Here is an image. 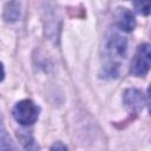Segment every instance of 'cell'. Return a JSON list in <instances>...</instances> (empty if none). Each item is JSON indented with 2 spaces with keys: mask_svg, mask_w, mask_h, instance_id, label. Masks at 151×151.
Masks as SVG:
<instances>
[{
  "mask_svg": "<svg viewBox=\"0 0 151 151\" xmlns=\"http://www.w3.org/2000/svg\"><path fill=\"white\" fill-rule=\"evenodd\" d=\"M107 55L110 57V63L105 67V73L111 77H116L118 74V66L119 64L117 60L124 59L127 51V41L124 37L119 34H113L107 44H106Z\"/></svg>",
  "mask_w": 151,
  "mask_h": 151,
  "instance_id": "1",
  "label": "cell"
},
{
  "mask_svg": "<svg viewBox=\"0 0 151 151\" xmlns=\"http://www.w3.org/2000/svg\"><path fill=\"white\" fill-rule=\"evenodd\" d=\"M123 99H124V104L126 109L133 113H138L145 104L143 93L137 88H127L124 92Z\"/></svg>",
  "mask_w": 151,
  "mask_h": 151,
  "instance_id": "4",
  "label": "cell"
},
{
  "mask_svg": "<svg viewBox=\"0 0 151 151\" xmlns=\"http://www.w3.org/2000/svg\"><path fill=\"white\" fill-rule=\"evenodd\" d=\"M13 117L24 126L32 125L39 117V107L28 99L19 101L13 109Z\"/></svg>",
  "mask_w": 151,
  "mask_h": 151,
  "instance_id": "2",
  "label": "cell"
},
{
  "mask_svg": "<svg viewBox=\"0 0 151 151\" xmlns=\"http://www.w3.org/2000/svg\"><path fill=\"white\" fill-rule=\"evenodd\" d=\"M150 68V45L143 44L138 47L131 64V73L137 77H143Z\"/></svg>",
  "mask_w": 151,
  "mask_h": 151,
  "instance_id": "3",
  "label": "cell"
},
{
  "mask_svg": "<svg viewBox=\"0 0 151 151\" xmlns=\"http://www.w3.org/2000/svg\"><path fill=\"white\" fill-rule=\"evenodd\" d=\"M0 149H15L1 120H0Z\"/></svg>",
  "mask_w": 151,
  "mask_h": 151,
  "instance_id": "7",
  "label": "cell"
},
{
  "mask_svg": "<svg viewBox=\"0 0 151 151\" xmlns=\"http://www.w3.org/2000/svg\"><path fill=\"white\" fill-rule=\"evenodd\" d=\"M134 9L143 15L150 14V0H133Z\"/></svg>",
  "mask_w": 151,
  "mask_h": 151,
  "instance_id": "8",
  "label": "cell"
},
{
  "mask_svg": "<svg viewBox=\"0 0 151 151\" xmlns=\"http://www.w3.org/2000/svg\"><path fill=\"white\" fill-rule=\"evenodd\" d=\"M20 17V6L15 0H12L11 2H7L4 8V19L6 21L13 22L17 21Z\"/></svg>",
  "mask_w": 151,
  "mask_h": 151,
  "instance_id": "6",
  "label": "cell"
},
{
  "mask_svg": "<svg viewBox=\"0 0 151 151\" xmlns=\"http://www.w3.org/2000/svg\"><path fill=\"white\" fill-rule=\"evenodd\" d=\"M52 150H67V147H66V145H63L61 143H57V144H54L52 147H51Z\"/></svg>",
  "mask_w": 151,
  "mask_h": 151,
  "instance_id": "9",
  "label": "cell"
},
{
  "mask_svg": "<svg viewBox=\"0 0 151 151\" xmlns=\"http://www.w3.org/2000/svg\"><path fill=\"white\" fill-rule=\"evenodd\" d=\"M5 77V72H4V67H2V64L0 63V81L4 79Z\"/></svg>",
  "mask_w": 151,
  "mask_h": 151,
  "instance_id": "10",
  "label": "cell"
},
{
  "mask_svg": "<svg viewBox=\"0 0 151 151\" xmlns=\"http://www.w3.org/2000/svg\"><path fill=\"white\" fill-rule=\"evenodd\" d=\"M117 25L125 32H131L136 26V19L132 12L126 8H119L117 12Z\"/></svg>",
  "mask_w": 151,
  "mask_h": 151,
  "instance_id": "5",
  "label": "cell"
}]
</instances>
